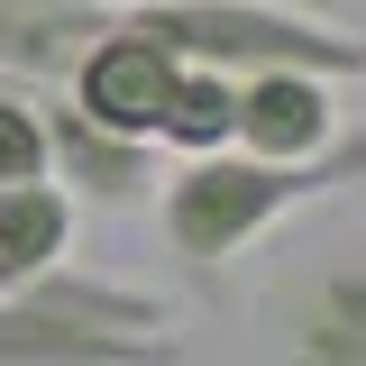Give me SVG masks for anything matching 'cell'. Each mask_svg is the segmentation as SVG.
<instances>
[{"label": "cell", "mask_w": 366, "mask_h": 366, "mask_svg": "<svg viewBox=\"0 0 366 366\" xmlns=\"http://www.w3.org/2000/svg\"><path fill=\"white\" fill-rule=\"evenodd\" d=\"M348 183H366V119L339 129L320 156H302V165H266V156H238V147L183 156L174 174L156 183V229H165V247L183 257L192 284H220L274 220L312 211V202L348 192Z\"/></svg>", "instance_id": "cell-1"}, {"label": "cell", "mask_w": 366, "mask_h": 366, "mask_svg": "<svg viewBox=\"0 0 366 366\" xmlns=\"http://www.w3.org/2000/svg\"><path fill=\"white\" fill-rule=\"evenodd\" d=\"M266 366H366V238H320L257 293Z\"/></svg>", "instance_id": "cell-4"}, {"label": "cell", "mask_w": 366, "mask_h": 366, "mask_svg": "<svg viewBox=\"0 0 366 366\" xmlns=\"http://www.w3.org/2000/svg\"><path fill=\"white\" fill-rule=\"evenodd\" d=\"M0 366H183V330L165 293L64 257L0 293Z\"/></svg>", "instance_id": "cell-2"}, {"label": "cell", "mask_w": 366, "mask_h": 366, "mask_svg": "<svg viewBox=\"0 0 366 366\" xmlns=\"http://www.w3.org/2000/svg\"><path fill=\"white\" fill-rule=\"evenodd\" d=\"M174 74H183V55H165L156 37L119 28V9H110L101 37L74 55V74H64L55 92H64L83 119H101V129L147 137V147H156V119H165V101H174Z\"/></svg>", "instance_id": "cell-5"}, {"label": "cell", "mask_w": 366, "mask_h": 366, "mask_svg": "<svg viewBox=\"0 0 366 366\" xmlns=\"http://www.w3.org/2000/svg\"><path fill=\"white\" fill-rule=\"evenodd\" d=\"M229 137H238V74L183 64L174 101H165V119H156V156H220Z\"/></svg>", "instance_id": "cell-10"}, {"label": "cell", "mask_w": 366, "mask_h": 366, "mask_svg": "<svg viewBox=\"0 0 366 366\" xmlns=\"http://www.w3.org/2000/svg\"><path fill=\"white\" fill-rule=\"evenodd\" d=\"M74 220H83V202L55 174L0 183V293L28 284V274H46V266H64L74 257Z\"/></svg>", "instance_id": "cell-9"}, {"label": "cell", "mask_w": 366, "mask_h": 366, "mask_svg": "<svg viewBox=\"0 0 366 366\" xmlns=\"http://www.w3.org/2000/svg\"><path fill=\"white\" fill-rule=\"evenodd\" d=\"M37 110H46V174L64 183L74 202H101V211H137V202H156L165 165H156L147 137H119V129H101V119H83L55 83H37Z\"/></svg>", "instance_id": "cell-6"}, {"label": "cell", "mask_w": 366, "mask_h": 366, "mask_svg": "<svg viewBox=\"0 0 366 366\" xmlns=\"http://www.w3.org/2000/svg\"><path fill=\"white\" fill-rule=\"evenodd\" d=\"M348 129L339 119V92L330 74H293V64H266V74H238V156H266V165H302L330 137Z\"/></svg>", "instance_id": "cell-7"}, {"label": "cell", "mask_w": 366, "mask_h": 366, "mask_svg": "<svg viewBox=\"0 0 366 366\" xmlns=\"http://www.w3.org/2000/svg\"><path fill=\"white\" fill-rule=\"evenodd\" d=\"M110 9H119V28L156 37L183 64H220V74L293 64V74H330V83L366 74V28L302 9V0H110Z\"/></svg>", "instance_id": "cell-3"}, {"label": "cell", "mask_w": 366, "mask_h": 366, "mask_svg": "<svg viewBox=\"0 0 366 366\" xmlns=\"http://www.w3.org/2000/svg\"><path fill=\"white\" fill-rule=\"evenodd\" d=\"M110 0H0V74L19 83H64L74 55L101 37Z\"/></svg>", "instance_id": "cell-8"}, {"label": "cell", "mask_w": 366, "mask_h": 366, "mask_svg": "<svg viewBox=\"0 0 366 366\" xmlns=\"http://www.w3.org/2000/svg\"><path fill=\"white\" fill-rule=\"evenodd\" d=\"M46 174V110H37V83L0 74V183H37Z\"/></svg>", "instance_id": "cell-11"}]
</instances>
